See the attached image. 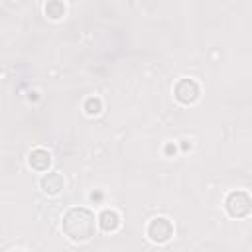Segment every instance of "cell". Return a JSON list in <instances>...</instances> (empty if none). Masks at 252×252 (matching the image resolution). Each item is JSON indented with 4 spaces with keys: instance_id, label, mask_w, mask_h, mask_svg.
I'll use <instances>...</instances> for the list:
<instances>
[{
    "instance_id": "obj_1",
    "label": "cell",
    "mask_w": 252,
    "mask_h": 252,
    "mask_svg": "<svg viewBox=\"0 0 252 252\" xmlns=\"http://www.w3.org/2000/svg\"><path fill=\"white\" fill-rule=\"evenodd\" d=\"M63 232L69 240L73 242H87L94 236V228H96V220H94V213L85 209V207H71L65 215H63Z\"/></svg>"
},
{
    "instance_id": "obj_2",
    "label": "cell",
    "mask_w": 252,
    "mask_h": 252,
    "mask_svg": "<svg viewBox=\"0 0 252 252\" xmlns=\"http://www.w3.org/2000/svg\"><path fill=\"white\" fill-rule=\"evenodd\" d=\"M224 207L232 219H244L252 211V201L246 191H230L224 199Z\"/></svg>"
},
{
    "instance_id": "obj_3",
    "label": "cell",
    "mask_w": 252,
    "mask_h": 252,
    "mask_svg": "<svg viewBox=\"0 0 252 252\" xmlns=\"http://www.w3.org/2000/svg\"><path fill=\"white\" fill-rule=\"evenodd\" d=\"M146 232H148V236H150L152 242L163 244V242H167V240L173 236V224H171V220L165 219V217H156V219L150 220Z\"/></svg>"
},
{
    "instance_id": "obj_4",
    "label": "cell",
    "mask_w": 252,
    "mask_h": 252,
    "mask_svg": "<svg viewBox=\"0 0 252 252\" xmlns=\"http://www.w3.org/2000/svg\"><path fill=\"white\" fill-rule=\"evenodd\" d=\"M173 94L181 104H195L201 96V89L193 79H179L173 89Z\"/></svg>"
},
{
    "instance_id": "obj_5",
    "label": "cell",
    "mask_w": 252,
    "mask_h": 252,
    "mask_svg": "<svg viewBox=\"0 0 252 252\" xmlns=\"http://www.w3.org/2000/svg\"><path fill=\"white\" fill-rule=\"evenodd\" d=\"M39 187L47 195H59L63 191V187H65V179H63V175L59 171H49L39 179Z\"/></svg>"
},
{
    "instance_id": "obj_6",
    "label": "cell",
    "mask_w": 252,
    "mask_h": 252,
    "mask_svg": "<svg viewBox=\"0 0 252 252\" xmlns=\"http://www.w3.org/2000/svg\"><path fill=\"white\" fill-rule=\"evenodd\" d=\"M28 163H30V167L35 169V171H47L49 165H51V154H49L47 150H43V148H35V150L30 152Z\"/></svg>"
},
{
    "instance_id": "obj_7",
    "label": "cell",
    "mask_w": 252,
    "mask_h": 252,
    "mask_svg": "<svg viewBox=\"0 0 252 252\" xmlns=\"http://www.w3.org/2000/svg\"><path fill=\"white\" fill-rule=\"evenodd\" d=\"M98 226L104 232H116L118 226H120V215L114 209H104L98 215Z\"/></svg>"
},
{
    "instance_id": "obj_8",
    "label": "cell",
    "mask_w": 252,
    "mask_h": 252,
    "mask_svg": "<svg viewBox=\"0 0 252 252\" xmlns=\"http://www.w3.org/2000/svg\"><path fill=\"white\" fill-rule=\"evenodd\" d=\"M43 10H45V16H47L49 20H61V18L65 16V12H67L65 4L59 2V0H51V2H47Z\"/></svg>"
},
{
    "instance_id": "obj_9",
    "label": "cell",
    "mask_w": 252,
    "mask_h": 252,
    "mask_svg": "<svg viewBox=\"0 0 252 252\" xmlns=\"http://www.w3.org/2000/svg\"><path fill=\"white\" fill-rule=\"evenodd\" d=\"M85 112L89 114V116H96L100 110H102V100L98 98V96H89L87 100H85Z\"/></svg>"
},
{
    "instance_id": "obj_10",
    "label": "cell",
    "mask_w": 252,
    "mask_h": 252,
    "mask_svg": "<svg viewBox=\"0 0 252 252\" xmlns=\"http://www.w3.org/2000/svg\"><path fill=\"white\" fill-rule=\"evenodd\" d=\"M175 152H177V148H175L173 144H165V154H167V156H173Z\"/></svg>"
},
{
    "instance_id": "obj_11",
    "label": "cell",
    "mask_w": 252,
    "mask_h": 252,
    "mask_svg": "<svg viewBox=\"0 0 252 252\" xmlns=\"http://www.w3.org/2000/svg\"><path fill=\"white\" fill-rule=\"evenodd\" d=\"M12 252H22V250H12Z\"/></svg>"
}]
</instances>
